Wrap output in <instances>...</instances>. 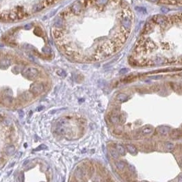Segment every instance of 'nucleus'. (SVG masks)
Wrapping results in <instances>:
<instances>
[{
    "label": "nucleus",
    "instance_id": "obj_2",
    "mask_svg": "<svg viewBox=\"0 0 182 182\" xmlns=\"http://www.w3.org/2000/svg\"><path fill=\"white\" fill-rule=\"evenodd\" d=\"M157 4L166 5H182V0H148Z\"/></svg>",
    "mask_w": 182,
    "mask_h": 182
},
{
    "label": "nucleus",
    "instance_id": "obj_1",
    "mask_svg": "<svg viewBox=\"0 0 182 182\" xmlns=\"http://www.w3.org/2000/svg\"><path fill=\"white\" fill-rule=\"evenodd\" d=\"M49 85V76L37 64L0 53V106H26L45 94Z\"/></svg>",
    "mask_w": 182,
    "mask_h": 182
},
{
    "label": "nucleus",
    "instance_id": "obj_4",
    "mask_svg": "<svg viewBox=\"0 0 182 182\" xmlns=\"http://www.w3.org/2000/svg\"><path fill=\"white\" fill-rule=\"evenodd\" d=\"M64 25V20L62 16H57L56 19H55V23H54V26L55 28L60 29L62 28Z\"/></svg>",
    "mask_w": 182,
    "mask_h": 182
},
{
    "label": "nucleus",
    "instance_id": "obj_7",
    "mask_svg": "<svg viewBox=\"0 0 182 182\" xmlns=\"http://www.w3.org/2000/svg\"><path fill=\"white\" fill-rule=\"evenodd\" d=\"M127 98V96L125 94H122V93H120L117 96V99L119 101H125L126 99Z\"/></svg>",
    "mask_w": 182,
    "mask_h": 182
},
{
    "label": "nucleus",
    "instance_id": "obj_5",
    "mask_svg": "<svg viewBox=\"0 0 182 182\" xmlns=\"http://www.w3.org/2000/svg\"><path fill=\"white\" fill-rule=\"evenodd\" d=\"M43 8H44L43 3H36V4H34L33 5V6H32V12H39V11L42 10Z\"/></svg>",
    "mask_w": 182,
    "mask_h": 182
},
{
    "label": "nucleus",
    "instance_id": "obj_3",
    "mask_svg": "<svg viewBox=\"0 0 182 182\" xmlns=\"http://www.w3.org/2000/svg\"><path fill=\"white\" fill-rule=\"evenodd\" d=\"M84 8V2L83 0H79V1H75L71 7V11L73 14L75 15H78L82 12V10Z\"/></svg>",
    "mask_w": 182,
    "mask_h": 182
},
{
    "label": "nucleus",
    "instance_id": "obj_6",
    "mask_svg": "<svg viewBox=\"0 0 182 182\" xmlns=\"http://www.w3.org/2000/svg\"><path fill=\"white\" fill-rule=\"evenodd\" d=\"M170 129L168 128L164 127V128H160V133L161 135H166V133H168V132L169 131Z\"/></svg>",
    "mask_w": 182,
    "mask_h": 182
}]
</instances>
